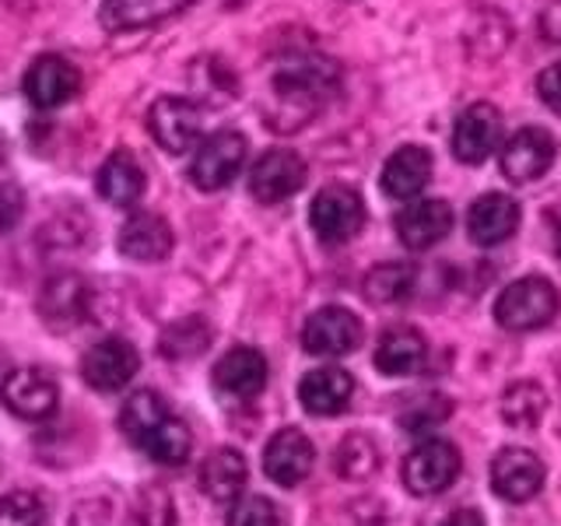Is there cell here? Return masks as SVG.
Here are the masks:
<instances>
[{
    "label": "cell",
    "mask_w": 561,
    "mask_h": 526,
    "mask_svg": "<svg viewBox=\"0 0 561 526\" xmlns=\"http://www.w3.org/2000/svg\"><path fill=\"white\" fill-rule=\"evenodd\" d=\"M561 309V295L548 277H519L513 285H505L495 298V323L526 333L548 327Z\"/></svg>",
    "instance_id": "1"
},
{
    "label": "cell",
    "mask_w": 561,
    "mask_h": 526,
    "mask_svg": "<svg viewBox=\"0 0 561 526\" xmlns=\"http://www.w3.org/2000/svg\"><path fill=\"white\" fill-rule=\"evenodd\" d=\"M309 225L320 242L341 245L351 242L365 225V201L355 186L347 183H330L312 197L309 204Z\"/></svg>",
    "instance_id": "2"
},
{
    "label": "cell",
    "mask_w": 561,
    "mask_h": 526,
    "mask_svg": "<svg viewBox=\"0 0 561 526\" xmlns=\"http://www.w3.org/2000/svg\"><path fill=\"white\" fill-rule=\"evenodd\" d=\"M245 155H250V145L239 130H215L201 140L197 155H193L190 165V180L204 193H218L228 183L236 180L245 165Z\"/></svg>",
    "instance_id": "3"
},
{
    "label": "cell",
    "mask_w": 561,
    "mask_h": 526,
    "mask_svg": "<svg viewBox=\"0 0 561 526\" xmlns=\"http://www.w3.org/2000/svg\"><path fill=\"white\" fill-rule=\"evenodd\" d=\"M505 140V123L502 113L491 102H473L456 116L453 127V155L463 165H481L502 148Z\"/></svg>",
    "instance_id": "4"
},
{
    "label": "cell",
    "mask_w": 561,
    "mask_h": 526,
    "mask_svg": "<svg viewBox=\"0 0 561 526\" xmlns=\"http://www.w3.org/2000/svg\"><path fill=\"white\" fill-rule=\"evenodd\" d=\"M460 449L446 438H428L408 453L403 460V484H408L411 495H438L446 491L456 478H460Z\"/></svg>",
    "instance_id": "5"
},
{
    "label": "cell",
    "mask_w": 561,
    "mask_h": 526,
    "mask_svg": "<svg viewBox=\"0 0 561 526\" xmlns=\"http://www.w3.org/2000/svg\"><path fill=\"white\" fill-rule=\"evenodd\" d=\"M148 130L154 137V145L169 155H183L201 140L204 116L201 110L183 95H162L151 102L148 110Z\"/></svg>",
    "instance_id": "6"
},
{
    "label": "cell",
    "mask_w": 561,
    "mask_h": 526,
    "mask_svg": "<svg viewBox=\"0 0 561 526\" xmlns=\"http://www.w3.org/2000/svg\"><path fill=\"white\" fill-rule=\"evenodd\" d=\"M554 155H558V145H554L551 130L523 127L513 137L502 140L499 169H502V175L508 183H534L554 165Z\"/></svg>",
    "instance_id": "7"
},
{
    "label": "cell",
    "mask_w": 561,
    "mask_h": 526,
    "mask_svg": "<svg viewBox=\"0 0 561 526\" xmlns=\"http://www.w3.org/2000/svg\"><path fill=\"white\" fill-rule=\"evenodd\" d=\"M137 368H140L137 347L123 338H105V341L88 347L84 358H81V376L95 393L127 390L130 379L137 376Z\"/></svg>",
    "instance_id": "8"
},
{
    "label": "cell",
    "mask_w": 561,
    "mask_h": 526,
    "mask_svg": "<svg viewBox=\"0 0 561 526\" xmlns=\"http://www.w3.org/2000/svg\"><path fill=\"white\" fill-rule=\"evenodd\" d=\"M362 344V320L344 306L316 309L302 327V347L316 358H341Z\"/></svg>",
    "instance_id": "9"
},
{
    "label": "cell",
    "mask_w": 561,
    "mask_h": 526,
    "mask_svg": "<svg viewBox=\"0 0 561 526\" xmlns=\"http://www.w3.org/2000/svg\"><path fill=\"white\" fill-rule=\"evenodd\" d=\"M306 158L291 148H271L256 158L250 172V193L260 204H280L306 186Z\"/></svg>",
    "instance_id": "10"
},
{
    "label": "cell",
    "mask_w": 561,
    "mask_h": 526,
    "mask_svg": "<svg viewBox=\"0 0 561 526\" xmlns=\"http://www.w3.org/2000/svg\"><path fill=\"white\" fill-rule=\"evenodd\" d=\"M0 400L4 408L25 421H46L60 403V386L43 368H14V373L0 386Z\"/></svg>",
    "instance_id": "11"
},
{
    "label": "cell",
    "mask_w": 561,
    "mask_h": 526,
    "mask_svg": "<svg viewBox=\"0 0 561 526\" xmlns=\"http://www.w3.org/2000/svg\"><path fill=\"white\" fill-rule=\"evenodd\" d=\"M543 478H548V467H543V460L530 449L508 446L495 453V460H491V491L505 502H516V505L530 502L543 488Z\"/></svg>",
    "instance_id": "12"
},
{
    "label": "cell",
    "mask_w": 561,
    "mask_h": 526,
    "mask_svg": "<svg viewBox=\"0 0 561 526\" xmlns=\"http://www.w3.org/2000/svg\"><path fill=\"white\" fill-rule=\"evenodd\" d=\"M312 464H316V449L309 443V435L298 428L274 432L267 449H263V470H267V478L280 488L302 484L312 473Z\"/></svg>",
    "instance_id": "13"
},
{
    "label": "cell",
    "mask_w": 561,
    "mask_h": 526,
    "mask_svg": "<svg viewBox=\"0 0 561 526\" xmlns=\"http://www.w3.org/2000/svg\"><path fill=\"white\" fill-rule=\"evenodd\" d=\"M81 88V70L64 60V57H39L25 75V95L35 110H60L64 102H70Z\"/></svg>",
    "instance_id": "14"
},
{
    "label": "cell",
    "mask_w": 561,
    "mask_h": 526,
    "mask_svg": "<svg viewBox=\"0 0 561 526\" xmlns=\"http://www.w3.org/2000/svg\"><path fill=\"white\" fill-rule=\"evenodd\" d=\"M267 358L260 355L256 347H232L225 351L215 365V390L225 393V397H236V400H253L263 393V386H267Z\"/></svg>",
    "instance_id": "15"
},
{
    "label": "cell",
    "mask_w": 561,
    "mask_h": 526,
    "mask_svg": "<svg viewBox=\"0 0 561 526\" xmlns=\"http://www.w3.org/2000/svg\"><path fill=\"white\" fill-rule=\"evenodd\" d=\"M453 232V207L446 201H411L397 215V236L408 250H432Z\"/></svg>",
    "instance_id": "16"
},
{
    "label": "cell",
    "mask_w": 561,
    "mask_h": 526,
    "mask_svg": "<svg viewBox=\"0 0 561 526\" xmlns=\"http://www.w3.org/2000/svg\"><path fill=\"white\" fill-rule=\"evenodd\" d=\"M432 180V151L417 145H403L386 158L379 186L393 201H417V193Z\"/></svg>",
    "instance_id": "17"
},
{
    "label": "cell",
    "mask_w": 561,
    "mask_h": 526,
    "mask_svg": "<svg viewBox=\"0 0 561 526\" xmlns=\"http://www.w3.org/2000/svg\"><path fill=\"white\" fill-rule=\"evenodd\" d=\"M351 397H355V379L337 365L312 368V373H306L302 382H298V400H302V408L316 418L341 414L351 403Z\"/></svg>",
    "instance_id": "18"
},
{
    "label": "cell",
    "mask_w": 561,
    "mask_h": 526,
    "mask_svg": "<svg viewBox=\"0 0 561 526\" xmlns=\"http://www.w3.org/2000/svg\"><path fill=\"white\" fill-rule=\"evenodd\" d=\"M519 228V204L505 193H484L467 210V236L478 245H499Z\"/></svg>",
    "instance_id": "19"
},
{
    "label": "cell",
    "mask_w": 561,
    "mask_h": 526,
    "mask_svg": "<svg viewBox=\"0 0 561 526\" xmlns=\"http://www.w3.org/2000/svg\"><path fill=\"white\" fill-rule=\"evenodd\" d=\"M119 253L137 263H158L172 253V228L165 218L151 215V210H137L119 228Z\"/></svg>",
    "instance_id": "20"
},
{
    "label": "cell",
    "mask_w": 561,
    "mask_h": 526,
    "mask_svg": "<svg viewBox=\"0 0 561 526\" xmlns=\"http://www.w3.org/2000/svg\"><path fill=\"white\" fill-rule=\"evenodd\" d=\"M197 0H102L99 22L110 32H130V28H151L165 18L186 11Z\"/></svg>",
    "instance_id": "21"
},
{
    "label": "cell",
    "mask_w": 561,
    "mask_h": 526,
    "mask_svg": "<svg viewBox=\"0 0 561 526\" xmlns=\"http://www.w3.org/2000/svg\"><path fill=\"white\" fill-rule=\"evenodd\" d=\"M99 197L113 207H134L140 197H145V169L137 165V158L130 151H113L102 162L99 175H95Z\"/></svg>",
    "instance_id": "22"
},
{
    "label": "cell",
    "mask_w": 561,
    "mask_h": 526,
    "mask_svg": "<svg viewBox=\"0 0 561 526\" xmlns=\"http://www.w3.org/2000/svg\"><path fill=\"white\" fill-rule=\"evenodd\" d=\"M245 478H250V470H245V456L239 449H215L201 464V491L210 502L242 499Z\"/></svg>",
    "instance_id": "23"
},
{
    "label": "cell",
    "mask_w": 561,
    "mask_h": 526,
    "mask_svg": "<svg viewBox=\"0 0 561 526\" xmlns=\"http://www.w3.org/2000/svg\"><path fill=\"white\" fill-rule=\"evenodd\" d=\"M428 344L414 327H393L382 333L376 347V368L382 376H414L425 365Z\"/></svg>",
    "instance_id": "24"
},
{
    "label": "cell",
    "mask_w": 561,
    "mask_h": 526,
    "mask_svg": "<svg viewBox=\"0 0 561 526\" xmlns=\"http://www.w3.org/2000/svg\"><path fill=\"white\" fill-rule=\"evenodd\" d=\"M169 418H172V411H169V403L162 397H158L154 390H137V393H130L127 403H123L119 428L137 449H145L148 438L162 428Z\"/></svg>",
    "instance_id": "25"
},
{
    "label": "cell",
    "mask_w": 561,
    "mask_h": 526,
    "mask_svg": "<svg viewBox=\"0 0 561 526\" xmlns=\"http://www.w3.org/2000/svg\"><path fill=\"white\" fill-rule=\"evenodd\" d=\"M417 285V271L411 263L403 260H393V263H379L365 274L362 281V291L373 306H393V302H403V298H411Z\"/></svg>",
    "instance_id": "26"
},
{
    "label": "cell",
    "mask_w": 561,
    "mask_h": 526,
    "mask_svg": "<svg viewBox=\"0 0 561 526\" xmlns=\"http://www.w3.org/2000/svg\"><path fill=\"white\" fill-rule=\"evenodd\" d=\"M499 411H502V421L508 428L530 432L540 425L543 411H548V393H543L537 382H513L502 393Z\"/></svg>",
    "instance_id": "27"
},
{
    "label": "cell",
    "mask_w": 561,
    "mask_h": 526,
    "mask_svg": "<svg viewBox=\"0 0 561 526\" xmlns=\"http://www.w3.org/2000/svg\"><path fill=\"white\" fill-rule=\"evenodd\" d=\"M84 306H88V288L78 274H57L43 288V316H49L53 323L81 320Z\"/></svg>",
    "instance_id": "28"
},
{
    "label": "cell",
    "mask_w": 561,
    "mask_h": 526,
    "mask_svg": "<svg viewBox=\"0 0 561 526\" xmlns=\"http://www.w3.org/2000/svg\"><path fill=\"white\" fill-rule=\"evenodd\" d=\"M210 344V323L204 316H186V320H175L172 327H165L162 341H158V351L169 362H186L204 355Z\"/></svg>",
    "instance_id": "29"
},
{
    "label": "cell",
    "mask_w": 561,
    "mask_h": 526,
    "mask_svg": "<svg viewBox=\"0 0 561 526\" xmlns=\"http://www.w3.org/2000/svg\"><path fill=\"white\" fill-rule=\"evenodd\" d=\"M333 467L344 481H368L379 470V449L365 432H351L333 453Z\"/></svg>",
    "instance_id": "30"
},
{
    "label": "cell",
    "mask_w": 561,
    "mask_h": 526,
    "mask_svg": "<svg viewBox=\"0 0 561 526\" xmlns=\"http://www.w3.org/2000/svg\"><path fill=\"white\" fill-rule=\"evenodd\" d=\"M46 505L35 491H8L0 499V526H43Z\"/></svg>",
    "instance_id": "31"
},
{
    "label": "cell",
    "mask_w": 561,
    "mask_h": 526,
    "mask_svg": "<svg viewBox=\"0 0 561 526\" xmlns=\"http://www.w3.org/2000/svg\"><path fill=\"white\" fill-rule=\"evenodd\" d=\"M449 411H453V403H446L443 397L428 393V397L414 400L411 408L403 411L400 425L408 428V432H428V428H435V425H443Z\"/></svg>",
    "instance_id": "32"
},
{
    "label": "cell",
    "mask_w": 561,
    "mask_h": 526,
    "mask_svg": "<svg viewBox=\"0 0 561 526\" xmlns=\"http://www.w3.org/2000/svg\"><path fill=\"white\" fill-rule=\"evenodd\" d=\"M225 526H280V513H277V505L263 495L236 499Z\"/></svg>",
    "instance_id": "33"
},
{
    "label": "cell",
    "mask_w": 561,
    "mask_h": 526,
    "mask_svg": "<svg viewBox=\"0 0 561 526\" xmlns=\"http://www.w3.org/2000/svg\"><path fill=\"white\" fill-rule=\"evenodd\" d=\"M22 215H25V193H22V186L11 183V180H0V236H8Z\"/></svg>",
    "instance_id": "34"
},
{
    "label": "cell",
    "mask_w": 561,
    "mask_h": 526,
    "mask_svg": "<svg viewBox=\"0 0 561 526\" xmlns=\"http://www.w3.org/2000/svg\"><path fill=\"white\" fill-rule=\"evenodd\" d=\"M537 95H540V102L548 105V110H551L554 116H561V60L540 70V78H537Z\"/></svg>",
    "instance_id": "35"
},
{
    "label": "cell",
    "mask_w": 561,
    "mask_h": 526,
    "mask_svg": "<svg viewBox=\"0 0 561 526\" xmlns=\"http://www.w3.org/2000/svg\"><path fill=\"white\" fill-rule=\"evenodd\" d=\"M537 32L548 43L561 46V0H543L540 11H537Z\"/></svg>",
    "instance_id": "36"
},
{
    "label": "cell",
    "mask_w": 561,
    "mask_h": 526,
    "mask_svg": "<svg viewBox=\"0 0 561 526\" xmlns=\"http://www.w3.org/2000/svg\"><path fill=\"white\" fill-rule=\"evenodd\" d=\"M443 526H484L478 508H460V513H453Z\"/></svg>",
    "instance_id": "37"
},
{
    "label": "cell",
    "mask_w": 561,
    "mask_h": 526,
    "mask_svg": "<svg viewBox=\"0 0 561 526\" xmlns=\"http://www.w3.org/2000/svg\"><path fill=\"white\" fill-rule=\"evenodd\" d=\"M554 250H558V256H561V228H558V239H554Z\"/></svg>",
    "instance_id": "38"
},
{
    "label": "cell",
    "mask_w": 561,
    "mask_h": 526,
    "mask_svg": "<svg viewBox=\"0 0 561 526\" xmlns=\"http://www.w3.org/2000/svg\"><path fill=\"white\" fill-rule=\"evenodd\" d=\"M0 165H4V140H0Z\"/></svg>",
    "instance_id": "39"
}]
</instances>
